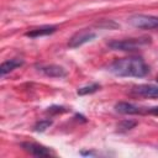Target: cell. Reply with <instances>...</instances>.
I'll list each match as a JSON object with an SVG mask.
<instances>
[{
  "label": "cell",
  "mask_w": 158,
  "mask_h": 158,
  "mask_svg": "<svg viewBox=\"0 0 158 158\" xmlns=\"http://www.w3.org/2000/svg\"><path fill=\"white\" fill-rule=\"evenodd\" d=\"M109 70L116 77L142 78L148 74L149 68L139 57H126L114 60L109 65Z\"/></svg>",
  "instance_id": "cell-1"
},
{
  "label": "cell",
  "mask_w": 158,
  "mask_h": 158,
  "mask_svg": "<svg viewBox=\"0 0 158 158\" xmlns=\"http://www.w3.org/2000/svg\"><path fill=\"white\" fill-rule=\"evenodd\" d=\"M151 43V38L141 37V38H126V40H115L109 42V47L115 51H135L142 46Z\"/></svg>",
  "instance_id": "cell-2"
},
{
  "label": "cell",
  "mask_w": 158,
  "mask_h": 158,
  "mask_svg": "<svg viewBox=\"0 0 158 158\" xmlns=\"http://www.w3.org/2000/svg\"><path fill=\"white\" fill-rule=\"evenodd\" d=\"M128 23L132 25L133 27L142 28V30H154V28H158V16L138 14V15L131 16L128 19Z\"/></svg>",
  "instance_id": "cell-3"
},
{
  "label": "cell",
  "mask_w": 158,
  "mask_h": 158,
  "mask_svg": "<svg viewBox=\"0 0 158 158\" xmlns=\"http://www.w3.org/2000/svg\"><path fill=\"white\" fill-rule=\"evenodd\" d=\"M95 37H96V33L95 32H93L90 30H81V31L74 33L70 37V40L68 42V46L70 48H78L80 46H83V44L93 41Z\"/></svg>",
  "instance_id": "cell-4"
},
{
  "label": "cell",
  "mask_w": 158,
  "mask_h": 158,
  "mask_svg": "<svg viewBox=\"0 0 158 158\" xmlns=\"http://www.w3.org/2000/svg\"><path fill=\"white\" fill-rule=\"evenodd\" d=\"M21 147L23 148V151H26L27 153L32 154V156H36V157H47V156H51V151L40 144V143H36V142H23L21 144Z\"/></svg>",
  "instance_id": "cell-5"
},
{
  "label": "cell",
  "mask_w": 158,
  "mask_h": 158,
  "mask_svg": "<svg viewBox=\"0 0 158 158\" xmlns=\"http://www.w3.org/2000/svg\"><path fill=\"white\" fill-rule=\"evenodd\" d=\"M38 70L41 73H43L44 75L49 77V78H64L67 77V70L60 67V65H56V64H46V65H40Z\"/></svg>",
  "instance_id": "cell-6"
},
{
  "label": "cell",
  "mask_w": 158,
  "mask_h": 158,
  "mask_svg": "<svg viewBox=\"0 0 158 158\" xmlns=\"http://www.w3.org/2000/svg\"><path fill=\"white\" fill-rule=\"evenodd\" d=\"M132 93L144 98H158V85H152V84L137 85L133 86Z\"/></svg>",
  "instance_id": "cell-7"
},
{
  "label": "cell",
  "mask_w": 158,
  "mask_h": 158,
  "mask_svg": "<svg viewBox=\"0 0 158 158\" xmlns=\"http://www.w3.org/2000/svg\"><path fill=\"white\" fill-rule=\"evenodd\" d=\"M115 110L120 114H123V115H137V114L144 112L142 107H139L137 105H133L131 102H125V101L117 102L115 105Z\"/></svg>",
  "instance_id": "cell-8"
},
{
  "label": "cell",
  "mask_w": 158,
  "mask_h": 158,
  "mask_svg": "<svg viewBox=\"0 0 158 158\" xmlns=\"http://www.w3.org/2000/svg\"><path fill=\"white\" fill-rule=\"evenodd\" d=\"M22 64H23V60H22V59H19V58H14V59L5 60V62H2V64L0 65V74H1V75H5V74L12 72L14 69L21 67Z\"/></svg>",
  "instance_id": "cell-9"
},
{
  "label": "cell",
  "mask_w": 158,
  "mask_h": 158,
  "mask_svg": "<svg viewBox=\"0 0 158 158\" xmlns=\"http://www.w3.org/2000/svg\"><path fill=\"white\" fill-rule=\"evenodd\" d=\"M56 30H57L56 26H42V27H37V28H33V30L26 32V36L31 37V38H37L41 36L51 35V33L56 32Z\"/></svg>",
  "instance_id": "cell-10"
},
{
  "label": "cell",
  "mask_w": 158,
  "mask_h": 158,
  "mask_svg": "<svg viewBox=\"0 0 158 158\" xmlns=\"http://www.w3.org/2000/svg\"><path fill=\"white\" fill-rule=\"evenodd\" d=\"M100 88V85L98 83H94V84H90V85H86V86H81L78 89V95H86V94H91V93H95L98 89Z\"/></svg>",
  "instance_id": "cell-11"
},
{
  "label": "cell",
  "mask_w": 158,
  "mask_h": 158,
  "mask_svg": "<svg viewBox=\"0 0 158 158\" xmlns=\"http://www.w3.org/2000/svg\"><path fill=\"white\" fill-rule=\"evenodd\" d=\"M51 125H52V121H49V120H41V121H38L35 125V130L38 131V132H42L46 128H48Z\"/></svg>",
  "instance_id": "cell-12"
},
{
  "label": "cell",
  "mask_w": 158,
  "mask_h": 158,
  "mask_svg": "<svg viewBox=\"0 0 158 158\" xmlns=\"http://www.w3.org/2000/svg\"><path fill=\"white\" fill-rule=\"evenodd\" d=\"M136 125H137L136 121H132V120H125V121H122V122L118 125V130H121V131H127V130L133 128Z\"/></svg>",
  "instance_id": "cell-13"
},
{
  "label": "cell",
  "mask_w": 158,
  "mask_h": 158,
  "mask_svg": "<svg viewBox=\"0 0 158 158\" xmlns=\"http://www.w3.org/2000/svg\"><path fill=\"white\" fill-rule=\"evenodd\" d=\"M147 112L154 115V116H158V106L157 107H151V109H147Z\"/></svg>",
  "instance_id": "cell-14"
},
{
  "label": "cell",
  "mask_w": 158,
  "mask_h": 158,
  "mask_svg": "<svg viewBox=\"0 0 158 158\" xmlns=\"http://www.w3.org/2000/svg\"><path fill=\"white\" fill-rule=\"evenodd\" d=\"M157 83H158V77H157Z\"/></svg>",
  "instance_id": "cell-15"
}]
</instances>
